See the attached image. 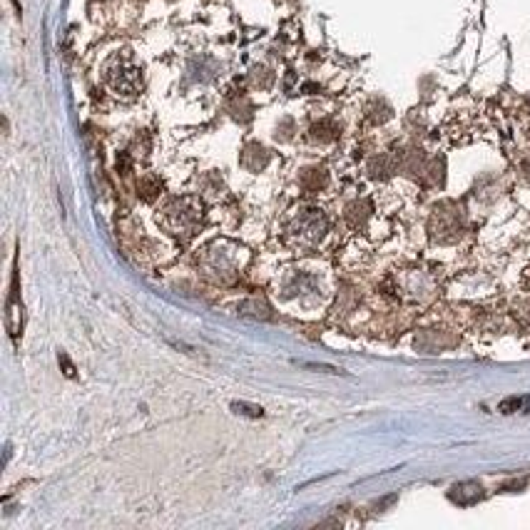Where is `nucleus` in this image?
<instances>
[{
	"instance_id": "f257e3e1",
	"label": "nucleus",
	"mask_w": 530,
	"mask_h": 530,
	"mask_svg": "<svg viewBox=\"0 0 530 530\" xmlns=\"http://www.w3.org/2000/svg\"><path fill=\"white\" fill-rule=\"evenodd\" d=\"M232 408H235L237 413L242 411V413H249V416H261V408H259V406H247V403H235Z\"/></svg>"
},
{
	"instance_id": "f03ea898",
	"label": "nucleus",
	"mask_w": 530,
	"mask_h": 530,
	"mask_svg": "<svg viewBox=\"0 0 530 530\" xmlns=\"http://www.w3.org/2000/svg\"><path fill=\"white\" fill-rule=\"evenodd\" d=\"M299 363V361H296ZM299 366H304V368H316V371H329V373H342L339 368H334V366H324V363H304L301 361Z\"/></svg>"
}]
</instances>
